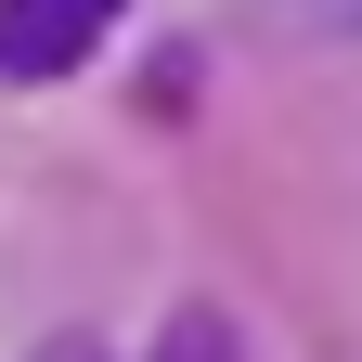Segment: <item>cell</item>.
<instances>
[{
  "instance_id": "cell-1",
  "label": "cell",
  "mask_w": 362,
  "mask_h": 362,
  "mask_svg": "<svg viewBox=\"0 0 362 362\" xmlns=\"http://www.w3.org/2000/svg\"><path fill=\"white\" fill-rule=\"evenodd\" d=\"M117 0H0V78H78L104 52Z\"/></svg>"
},
{
  "instance_id": "cell-2",
  "label": "cell",
  "mask_w": 362,
  "mask_h": 362,
  "mask_svg": "<svg viewBox=\"0 0 362 362\" xmlns=\"http://www.w3.org/2000/svg\"><path fill=\"white\" fill-rule=\"evenodd\" d=\"M156 362H246V337H233V310H181L156 337Z\"/></svg>"
},
{
  "instance_id": "cell-3",
  "label": "cell",
  "mask_w": 362,
  "mask_h": 362,
  "mask_svg": "<svg viewBox=\"0 0 362 362\" xmlns=\"http://www.w3.org/2000/svg\"><path fill=\"white\" fill-rule=\"evenodd\" d=\"M39 362H104V349H90V337H52V349H39Z\"/></svg>"
},
{
  "instance_id": "cell-4",
  "label": "cell",
  "mask_w": 362,
  "mask_h": 362,
  "mask_svg": "<svg viewBox=\"0 0 362 362\" xmlns=\"http://www.w3.org/2000/svg\"><path fill=\"white\" fill-rule=\"evenodd\" d=\"M324 13H337V26H362V0H324Z\"/></svg>"
}]
</instances>
